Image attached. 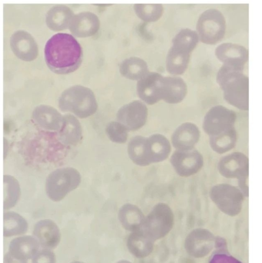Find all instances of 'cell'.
<instances>
[{
  "instance_id": "cell-10",
  "label": "cell",
  "mask_w": 262,
  "mask_h": 263,
  "mask_svg": "<svg viewBox=\"0 0 262 263\" xmlns=\"http://www.w3.org/2000/svg\"><path fill=\"white\" fill-rule=\"evenodd\" d=\"M215 237L207 229H194L186 236L184 240V248L191 257L196 258L205 257L213 250Z\"/></svg>"
},
{
  "instance_id": "cell-9",
  "label": "cell",
  "mask_w": 262,
  "mask_h": 263,
  "mask_svg": "<svg viewBox=\"0 0 262 263\" xmlns=\"http://www.w3.org/2000/svg\"><path fill=\"white\" fill-rule=\"evenodd\" d=\"M170 162L176 172L182 177H191L200 171L204 163V157L197 150L175 149L171 155Z\"/></svg>"
},
{
  "instance_id": "cell-21",
  "label": "cell",
  "mask_w": 262,
  "mask_h": 263,
  "mask_svg": "<svg viewBox=\"0 0 262 263\" xmlns=\"http://www.w3.org/2000/svg\"><path fill=\"white\" fill-rule=\"evenodd\" d=\"M189 61V52L174 46L170 49L167 55L166 70L171 76H179L186 71Z\"/></svg>"
},
{
  "instance_id": "cell-11",
  "label": "cell",
  "mask_w": 262,
  "mask_h": 263,
  "mask_svg": "<svg viewBox=\"0 0 262 263\" xmlns=\"http://www.w3.org/2000/svg\"><path fill=\"white\" fill-rule=\"evenodd\" d=\"M248 157L244 153L235 152L223 156L217 164L219 173L224 177L238 180L249 177Z\"/></svg>"
},
{
  "instance_id": "cell-30",
  "label": "cell",
  "mask_w": 262,
  "mask_h": 263,
  "mask_svg": "<svg viewBox=\"0 0 262 263\" xmlns=\"http://www.w3.org/2000/svg\"><path fill=\"white\" fill-rule=\"evenodd\" d=\"M33 262H55L54 254L50 251V249H46L38 252L32 258Z\"/></svg>"
},
{
  "instance_id": "cell-20",
  "label": "cell",
  "mask_w": 262,
  "mask_h": 263,
  "mask_svg": "<svg viewBox=\"0 0 262 263\" xmlns=\"http://www.w3.org/2000/svg\"><path fill=\"white\" fill-rule=\"evenodd\" d=\"M154 243L140 229L133 231L128 236L127 246L128 250L134 256L143 258L152 252Z\"/></svg>"
},
{
  "instance_id": "cell-25",
  "label": "cell",
  "mask_w": 262,
  "mask_h": 263,
  "mask_svg": "<svg viewBox=\"0 0 262 263\" xmlns=\"http://www.w3.org/2000/svg\"><path fill=\"white\" fill-rule=\"evenodd\" d=\"M26 220L18 214L8 212L4 214V236L9 237L23 234L27 230Z\"/></svg>"
},
{
  "instance_id": "cell-13",
  "label": "cell",
  "mask_w": 262,
  "mask_h": 263,
  "mask_svg": "<svg viewBox=\"0 0 262 263\" xmlns=\"http://www.w3.org/2000/svg\"><path fill=\"white\" fill-rule=\"evenodd\" d=\"M163 76L157 72H148L138 80L137 92L139 97L148 105H153L161 99L162 80Z\"/></svg>"
},
{
  "instance_id": "cell-12",
  "label": "cell",
  "mask_w": 262,
  "mask_h": 263,
  "mask_svg": "<svg viewBox=\"0 0 262 263\" xmlns=\"http://www.w3.org/2000/svg\"><path fill=\"white\" fill-rule=\"evenodd\" d=\"M148 113L146 105L143 102L136 100L120 108L116 117L118 122L128 130H136L145 125Z\"/></svg>"
},
{
  "instance_id": "cell-8",
  "label": "cell",
  "mask_w": 262,
  "mask_h": 263,
  "mask_svg": "<svg viewBox=\"0 0 262 263\" xmlns=\"http://www.w3.org/2000/svg\"><path fill=\"white\" fill-rule=\"evenodd\" d=\"M236 119L234 111L217 105L212 107L205 115L203 129L209 137L216 136L235 127Z\"/></svg>"
},
{
  "instance_id": "cell-2",
  "label": "cell",
  "mask_w": 262,
  "mask_h": 263,
  "mask_svg": "<svg viewBox=\"0 0 262 263\" xmlns=\"http://www.w3.org/2000/svg\"><path fill=\"white\" fill-rule=\"evenodd\" d=\"M171 152V143L160 134H155L149 137L135 136L128 145L129 158L134 163L142 166L165 161Z\"/></svg>"
},
{
  "instance_id": "cell-1",
  "label": "cell",
  "mask_w": 262,
  "mask_h": 263,
  "mask_svg": "<svg viewBox=\"0 0 262 263\" xmlns=\"http://www.w3.org/2000/svg\"><path fill=\"white\" fill-rule=\"evenodd\" d=\"M45 59L48 68L57 74L74 72L80 66L83 51L77 41L71 34L58 33L46 42Z\"/></svg>"
},
{
  "instance_id": "cell-7",
  "label": "cell",
  "mask_w": 262,
  "mask_h": 263,
  "mask_svg": "<svg viewBox=\"0 0 262 263\" xmlns=\"http://www.w3.org/2000/svg\"><path fill=\"white\" fill-rule=\"evenodd\" d=\"M209 196L216 207L230 217L236 216L241 212L245 197L238 187L225 183L213 185Z\"/></svg>"
},
{
  "instance_id": "cell-24",
  "label": "cell",
  "mask_w": 262,
  "mask_h": 263,
  "mask_svg": "<svg viewBox=\"0 0 262 263\" xmlns=\"http://www.w3.org/2000/svg\"><path fill=\"white\" fill-rule=\"evenodd\" d=\"M209 137L211 149L218 154H225L234 148L237 141L235 127L219 135Z\"/></svg>"
},
{
  "instance_id": "cell-22",
  "label": "cell",
  "mask_w": 262,
  "mask_h": 263,
  "mask_svg": "<svg viewBox=\"0 0 262 263\" xmlns=\"http://www.w3.org/2000/svg\"><path fill=\"white\" fill-rule=\"evenodd\" d=\"M145 216L136 205L127 203L118 212V218L123 227L127 230L134 231L141 229Z\"/></svg>"
},
{
  "instance_id": "cell-26",
  "label": "cell",
  "mask_w": 262,
  "mask_h": 263,
  "mask_svg": "<svg viewBox=\"0 0 262 263\" xmlns=\"http://www.w3.org/2000/svg\"><path fill=\"white\" fill-rule=\"evenodd\" d=\"M4 209L14 206L18 201L21 191L17 180L13 176H4Z\"/></svg>"
},
{
  "instance_id": "cell-14",
  "label": "cell",
  "mask_w": 262,
  "mask_h": 263,
  "mask_svg": "<svg viewBox=\"0 0 262 263\" xmlns=\"http://www.w3.org/2000/svg\"><path fill=\"white\" fill-rule=\"evenodd\" d=\"M10 44L13 53L22 60L32 61L37 56V45L34 37L26 31H15L10 37Z\"/></svg>"
},
{
  "instance_id": "cell-15",
  "label": "cell",
  "mask_w": 262,
  "mask_h": 263,
  "mask_svg": "<svg viewBox=\"0 0 262 263\" xmlns=\"http://www.w3.org/2000/svg\"><path fill=\"white\" fill-rule=\"evenodd\" d=\"M200 137L198 127L191 122L179 125L171 137L172 146L177 150H189L194 148Z\"/></svg>"
},
{
  "instance_id": "cell-23",
  "label": "cell",
  "mask_w": 262,
  "mask_h": 263,
  "mask_svg": "<svg viewBox=\"0 0 262 263\" xmlns=\"http://www.w3.org/2000/svg\"><path fill=\"white\" fill-rule=\"evenodd\" d=\"M59 136L62 143L70 148L76 145L80 141V125L73 116L68 115L64 117L63 123L60 128Z\"/></svg>"
},
{
  "instance_id": "cell-18",
  "label": "cell",
  "mask_w": 262,
  "mask_h": 263,
  "mask_svg": "<svg viewBox=\"0 0 262 263\" xmlns=\"http://www.w3.org/2000/svg\"><path fill=\"white\" fill-rule=\"evenodd\" d=\"M33 234L39 244L47 249L55 248L58 244L61 234L56 223L50 219L40 220L36 223Z\"/></svg>"
},
{
  "instance_id": "cell-3",
  "label": "cell",
  "mask_w": 262,
  "mask_h": 263,
  "mask_svg": "<svg viewBox=\"0 0 262 263\" xmlns=\"http://www.w3.org/2000/svg\"><path fill=\"white\" fill-rule=\"evenodd\" d=\"M216 80L228 103L241 110H249V78L244 70L223 64Z\"/></svg>"
},
{
  "instance_id": "cell-27",
  "label": "cell",
  "mask_w": 262,
  "mask_h": 263,
  "mask_svg": "<svg viewBox=\"0 0 262 263\" xmlns=\"http://www.w3.org/2000/svg\"><path fill=\"white\" fill-rule=\"evenodd\" d=\"M120 73L125 77L134 80H139L148 72V67L145 62L136 59L124 61L120 66Z\"/></svg>"
},
{
  "instance_id": "cell-6",
  "label": "cell",
  "mask_w": 262,
  "mask_h": 263,
  "mask_svg": "<svg viewBox=\"0 0 262 263\" xmlns=\"http://www.w3.org/2000/svg\"><path fill=\"white\" fill-rule=\"evenodd\" d=\"M80 180L79 173L74 168L67 167L56 169L51 173L47 178V195L51 200L59 201L76 189Z\"/></svg>"
},
{
  "instance_id": "cell-5",
  "label": "cell",
  "mask_w": 262,
  "mask_h": 263,
  "mask_svg": "<svg viewBox=\"0 0 262 263\" xmlns=\"http://www.w3.org/2000/svg\"><path fill=\"white\" fill-rule=\"evenodd\" d=\"M174 215L172 209L166 203L155 204L145 217L142 230L152 241L167 236L173 228Z\"/></svg>"
},
{
  "instance_id": "cell-4",
  "label": "cell",
  "mask_w": 262,
  "mask_h": 263,
  "mask_svg": "<svg viewBox=\"0 0 262 263\" xmlns=\"http://www.w3.org/2000/svg\"><path fill=\"white\" fill-rule=\"evenodd\" d=\"M61 110L71 111L84 118L93 114L97 109V103L93 92L88 88L75 86L65 90L59 100Z\"/></svg>"
},
{
  "instance_id": "cell-28",
  "label": "cell",
  "mask_w": 262,
  "mask_h": 263,
  "mask_svg": "<svg viewBox=\"0 0 262 263\" xmlns=\"http://www.w3.org/2000/svg\"><path fill=\"white\" fill-rule=\"evenodd\" d=\"M212 251L209 262L211 263H237L239 262L238 259L230 254L228 250L226 240L220 237L216 236L214 248Z\"/></svg>"
},
{
  "instance_id": "cell-17",
  "label": "cell",
  "mask_w": 262,
  "mask_h": 263,
  "mask_svg": "<svg viewBox=\"0 0 262 263\" xmlns=\"http://www.w3.org/2000/svg\"><path fill=\"white\" fill-rule=\"evenodd\" d=\"M39 245L35 237L26 235L17 237L10 242L8 254L13 259L27 262L38 252Z\"/></svg>"
},
{
  "instance_id": "cell-16",
  "label": "cell",
  "mask_w": 262,
  "mask_h": 263,
  "mask_svg": "<svg viewBox=\"0 0 262 263\" xmlns=\"http://www.w3.org/2000/svg\"><path fill=\"white\" fill-rule=\"evenodd\" d=\"M188 86L179 76H163L162 80L161 99L170 104L182 102L186 98Z\"/></svg>"
},
{
  "instance_id": "cell-19",
  "label": "cell",
  "mask_w": 262,
  "mask_h": 263,
  "mask_svg": "<svg viewBox=\"0 0 262 263\" xmlns=\"http://www.w3.org/2000/svg\"><path fill=\"white\" fill-rule=\"evenodd\" d=\"M217 58L224 65L244 70L248 60V53L243 47L232 45L218 47L215 52Z\"/></svg>"
},
{
  "instance_id": "cell-29",
  "label": "cell",
  "mask_w": 262,
  "mask_h": 263,
  "mask_svg": "<svg viewBox=\"0 0 262 263\" xmlns=\"http://www.w3.org/2000/svg\"><path fill=\"white\" fill-rule=\"evenodd\" d=\"M106 133L113 142L122 143L126 141L128 129L119 122H111L106 127Z\"/></svg>"
}]
</instances>
